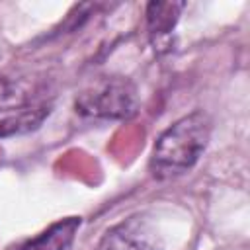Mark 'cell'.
<instances>
[{"label":"cell","instance_id":"8992f818","mask_svg":"<svg viewBox=\"0 0 250 250\" xmlns=\"http://www.w3.org/2000/svg\"><path fill=\"white\" fill-rule=\"evenodd\" d=\"M49 113H51V104L43 102L39 105H29V107L18 111L16 115L2 119L0 121V139L12 137V135H21V133L37 129Z\"/></svg>","mask_w":250,"mask_h":250},{"label":"cell","instance_id":"3957f363","mask_svg":"<svg viewBox=\"0 0 250 250\" xmlns=\"http://www.w3.org/2000/svg\"><path fill=\"white\" fill-rule=\"evenodd\" d=\"M164 244L152 227V223L143 215H131L117 225L109 227L102 240L100 250H162Z\"/></svg>","mask_w":250,"mask_h":250},{"label":"cell","instance_id":"7a4b0ae2","mask_svg":"<svg viewBox=\"0 0 250 250\" xmlns=\"http://www.w3.org/2000/svg\"><path fill=\"white\" fill-rule=\"evenodd\" d=\"M139 105V88L127 76H102L74 100L78 115L105 121H127L137 115Z\"/></svg>","mask_w":250,"mask_h":250},{"label":"cell","instance_id":"5b68a950","mask_svg":"<svg viewBox=\"0 0 250 250\" xmlns=\"http://www.w3.org/2000/svg\"><path fill=\"white\" fill-rule=\"evenodd\" d=\"M82 227V217L70 215L51 223L37 236L25 240L16 250H70L78 230Z\"/></svg>","mask_w":250,"mask_h":250},{"label":"cell","instance_id":"6da1fadb","mask_svg":"<svg viewBox=\"0 0 250 250\" xmlns=\"http://www.w3.org/2000/svg\"><path fill=\"white\" fill-rule=\"evenodd\" d=\"M211 131L213 121L203 109L176 119L156 137L148 156V174L158 182L188 174L207 150Z\"/></svg>","mask_w":250,"mask_h":250},{"label":"cell","instance_id":"277c9868","mask_svg":"<svg viewBox=\"0 0 250 250\" xmlns=\"http://www.w3.org/2000/svg\"><path fill=\"white\" fill-rule=\"evenodd\" d=\"M186 10V2H158L152 0L145 6V20L148 39L158 55L170 51L172 33L180 21L182 12Z\"/></svg>","mask_w":250,"mask_h":250}]
</instances>
